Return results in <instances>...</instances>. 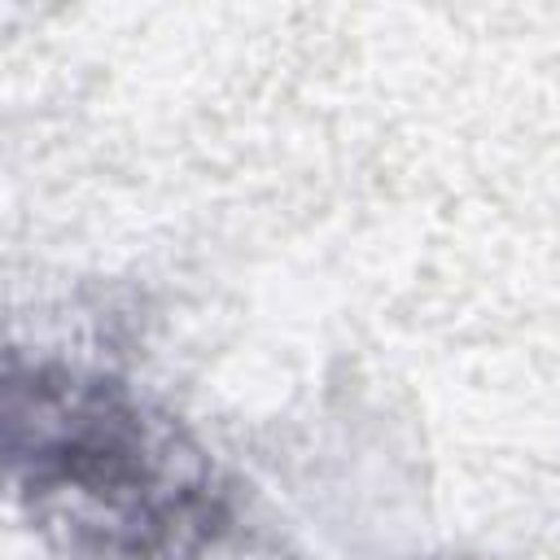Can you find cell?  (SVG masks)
Listing matches in <instances>:
<instances>
[{
    "instance_id": "cell-1",
    "label": "cell",
    "mask_w": 560,
    "mask_h": 560,
    "mask_svg": "<svg viewBox=\"0 0 560 560\" xmlns=\"http://www.w3.org/2000/svg\"><path fill=\"white\" fill-rule=\"evenodd\" d=\"M4 442L26 512L79 560H206L228 534L206 451L109 376L13 359Z\"/></svg>"
}]
</instances>
